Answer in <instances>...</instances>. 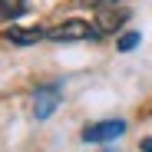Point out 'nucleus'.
<instances>
[{
	"mask_svg": "<svg viewBox=\"0 0 152 152\" xmlns=\"http://www.w3.org/2000/svg\"><path fill=\"white\" fill-rule=\"evenodd\" d=\"M103 33L96 30V23H86V20H66L60 27H50L46 30V40L53 43H80V40H99Z\"/></svg>",
	"mask_w": 152,
	"mask_h": 152,
	"instance_id": "obj_1",
	"label": "nucleus"
},
{
	"mask_svg": "<svg viewBox=\"0 0 152 152\" xmlns=\"http://www.w3.org/2000/svg\"><path fill=\"white\" fill-rule=\"evenodd\" d=\"M60 99H63L60 83H46V86H40V89L33 93V116H37V119H50V116L56 113Z\"/></svg>",
	"mask_w": 152,
	"mask_h": 152,
	"instance_id": "obj_2",
	"label": "nucleus"
},
{
	"mask_svg": "<svg viewBox=\"0 0 152 152\" xmlns=\"http://www.w3.org/2000/svg\"><path fill=\"white\" fill-rule=\"evenodd\" d=\"M126 132V122L122 119H103V122H93L83 129V139L86 142H113Z\"/></svg>",
	"mask_w": 152,
	"mask_h": 152,
	"instance_id": "obj_3",
	"label": "nucleus"
},
{
	"mask_svg": "<svg viewBox=\"0 0 152 152\" xmlns=\"http://www.w3.org/2000/svg\"><path fill=\"white\" fill-rule=\"evenodd\" d=\"M129 20V10L126 7H109V10H99L96 13V30L99 33H113V30H122V23Z\"/></svg>",
	"mask_w": 152,
	"mask_h": 152,
	"instance_id": "obj_4",
	"label": "nucleus"
},
{
	"mask_svg": "<svg viewBox=\"0 0 152 152\" xmlns=\"http://www.w3.org/2000/svg\"><path fill=\"white\" fill-rule=\"evenodd\" d=\"M43 37H46V30H43V27H13V30H7V40H10V43H17V46L40 43Z\"/></svg>",
	"mask_w": 152,
	"mask_h": 152,
	"instance_id": "obj_5",
	"label": "nucleus"
},
{
	"mask_svg": "<svg viewBox=\"0 0 152 152\" xmlns=\"http://www.w3.org/2000/svg\"><path fill=\"white\" fill-rule=\"evenodd\" d=\"M27 7H30V0H0V17L4 20H17V17L27 13Z\"/></svg>",
	"mask_w": 152,
	"mask_h": 152,
	"instance_id": "obj_6",
	"label": "nucleus"
},
{
	"mask_svg": "<svg viewBox=\"0 0 152 152\" xmlns=\"http://www.w3.org/2000/svg\"><path fill=\"white\" fill-rule=\"evenodd\" d=\"M80 7H86V10H109V7H122V0H80Z\"/></svg>",
	"mask_w": 152,
	"mask_h": 152,
	"instance_id": "obj_7",
	"label": "nucleus"
},
{
	"mask_svg": "<svg viewBox=\"0 0 152 152\" xmlns=\"http://www.w3.org/2000/svg\"><path fill=\"white\" fill-rule=\"evenodd\" d=\"M139 46V33H126V37H119V50H136Z\"/></svg>",
	"mask_w": 152,
	"mask_h": 152,
	"instance_id": "obj_8",
	"label": "nucleus"
},
{
	"mask_svg": "<svg viewBox=\"0 0 152 152\" xmlns=\"http://www.w3.org/2000/svg\"><path fill=\"white\" fill-rule=\"evenodd\" d=\"M139 149H142V152H152V136H149V139H142V145H139Z\"/></svg>",
	"mask_w": 152,
	"mask_h": 152,
	"instance_id": "obj_9",
	"label": "nucleus"
}]
</instances>
